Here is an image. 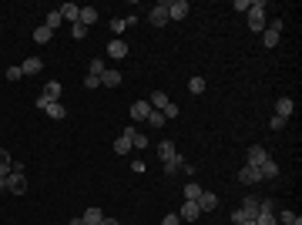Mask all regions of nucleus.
Returning <instances> with one entry per match:
<instances>
[{"label": "nucleus", "instance_id": "423d86ee", "mask_svg": "<svg viewBox=\"0 0 302 225\" xmlns=\"http://www.w3.org/2000/svg\"><path fill=\"white\" fill-rule=\"evenodd\" d=\"M188 10V0H168V20H185Z\"/></svg>", "mask_w": 302, "mask_h": 225}, {"label": "nucleus", "instance_id": "7ed1b4c3", "mask_svg": "<svg viewBox=\"0 0 302 225\" xmlns=\"http://www.w3.org/2000/svg\"><path fill=\"white\" fill-rule=\"evenodd\" d=\"M61 84H57V81H47V84H44V91H40V97H37V108L40 111H44V108L47 105H54V101H61Z\"/></svg>", "mask_w": 302, "mask_h": 225}, {"label": "nucleus", "instance_id": "bb28decb", "mask_svg": "<svg viewBox=\"0 0 302 225\" xmlns=\"http://www.w3.org/2000/svg\"><path fill=\"white\" fill-rule=\"evenodd\" d=\"M128 24H135V17H114V20H111V31L114 34H124Z\"/></svg>", "mask_w": 302, "mask_h": 225}, {"label": "nucleus", "instance_id": "412c9836", "mask_svg": "<svg viewBox=\"0 0 302 225\" xmlns=\"http://www.w3.org/2000/svg\"><path fill=\"white\" fill-rule=\"evenodd\" d=\"M81 222H84V225H101L104 222V212L101 209H88L84 215H81Z\"/></svg>", "mask_w": 302, "mask_h": 225}, {"label": "nucleus", "instance_id": "393cba45", "mask_svg": "<svg viewBox=\"0 0 302 225\" xmlns=\"http://www.w3.org/2000/svg\"><path fill=\"white\" fill-rule=\"evenodd\" d=\"M64 24V17H61V10H51L47 14V20H44V27H47V31H57V27Z\"/></svg>", "mask_w": 302, "mask_h": 225}, {"label": "nucleus", "instance_id": "4468645a", "mask_svg": "<svg viewBox=\"0 0 302 225\" xmlns=\"http://www.w3.org/2000/svg\"><path fill=\"white\" fill-rule=\"evenodd\" d=\"M121 81H124V78H121V71H114V67H108V71L101 74V88H118Z\"/></svg>", "mask_w": 302, "mask_h": 225}, {"label": "nucleus", "instance_id": "cd10ccee", "mask_svg": "<svg viewBox=\"0 0 302 225\" xmlns=\"http://www.w3.org/2000/svg\"><path fill=\"white\" fill-rule=\"evenodd\" d=\"M148 124H151V128H165L168 121H165V114H161V111H155V108H151V114H148Z\"/></svg>", "mask_w": 302, "mask_h": 225}, {"label": "nucleus", "instance_id": "f704fd0d", "mask_svg": "<svg viewBox=\"0 0 302 225\" xmlns=\"http://www.w3.org/2000/svg\"><path fill=\"white\" fill-rule=\"evenodd\" d=\"M275 222H282V225H292V222H295V212H279V215H275Z\"/></svg>", "mask_w": 302, "mask_h": 225}, {"label": "nucleus", "instance_id": "5701e85b", "mask_svg": "<svg viewBox=\"0 0 302 225\" xmlns=\"http://www.w3.org/2000/svg\"><path fill=\"white\" fill-rule=\"evenodd\" d=\"M175 141H161V145H158V158L161 161H171V158H175Z\"/></svg>", "mask_w": 302, "mask_h": 225}, {"label": "nucleus", "instance_id": "72a5a7b5", "mask_svg": "<svg viewBox=\"0 0 302 225\" xmlns=\"http://www.w3.org/2000/svg\"><path fill=\"white\" fill-rule=\"evenodd\" d=\"M161 114H165V121L178 118V105H175V101H168V108H165V111H161Z\"/></svg>", "mask_w": 302, "mask_h": 225}, {"label": "nucleus", "instance_id": "37998d69", "mask_svg": "<svg viewBox=\"0 0 302 225\" xmlns=\"http://www.w3.org/2000/svg\"><path fill=\"white\" fill-rule=\"evenodd\" d=\"M0 192H7V175H0Z\"/></svg>", "mask_w": 302, "mask_h": 225}, {"label": "nucleus", "instance_id": "20e7f679", "mask_svg": "<svg viewBox=\"0 0 302 225\" xmlns=\"http://www.w3.org/2000/svg\"><path fill=\"white\" fill-rule=\"evenodd\" d=\"M7 192L10 195H24L27 192V175L24 171H7Z\"/></svg>", "mask_w": 302, "mask_h": 225}, {"label": "nucleus", "instance_id": "c756f323", "mask_svg": "<svg viewBox=\"0 0 302 225\" xmlns=\"http://www.w3.org/2000/svg\"><path fill=\"white\" fill-rule=\"evenodd\" d=\"M262 44H265V47H275V44H279V31H272V27H269V31H262Z\"/></svg>", "mask_w": 302, "mask_h": 225}, {"label": "nucleus", "instance_id": "a18cd8bd", "mask_svg": "<svg viewBox=\"0 0 302 225\" xmlns=\"http://www.w3.org/2000/svg\"><path fill=\"white\" fill-rule=\"evenodd\" d=\"M239 225H255V222H239Z\"/></svg>", "mask_w": 302, "mask_h": 225}, {"label": "nucleus", "instance_id": "aec40b11", "mask_svg": "<svg viewBox=\"0 0 302 225\" xmlns=\"http://www.w3.org/2000/svg\"><path fill=\"white\" fill-rule=\"evenodd\" d=\"M44 114H47V118H54V121H61V118H67V108H64L61 101H54V105L44 108Z\"/></svg>", "mask_w": 302, "mask_h": 225}, {"label": "nucleus", "instance_id": "4be33fe9", "mask_svg": "<svg viewBox=\"0 0 302 225\" xmlns=\"http://www.w3.org/2000/svg\"><path fill=\"white\" fill-rule=\"evenodd\" d=\"M97 17H101V14H97V7H81V24H84V27L97 24Z\"/></svg>", "mask_w": 302, "mask_h": 225}, {"label": "nucleus", "instance_id": "0eeeda50", "mask_svg": "<svg viewBox=\"0 0 302 225\" xmlns=\"http://www.w3.org/2000/svg\"><path fill=\"white\" fill-rule=\"evenodd\" d=\"M108 57H114V61L128 57V40L124 37H111V40H108Z\"/></svg>", "mask_w": 302, "mask_h": 225}, {"label": "nucleus", "instance_id": "ea45409f", "mask_svg": "<svg viewBox=\"0 0 302 225\" xmlns=\"http://www.w3.org/2000/svg\"><path fill=\"white\" fill-rule=\"evenodd\" d=\"M161 225H182V218H178V212H171V215L161 218Z\"/></svg>", "mask_w": 302, "mask_h": 225}, {"label": "nucleus", "instance_id": "9b49d317", "mask_svg": "<svg viewBox=\"0 0 302 225\" xmlns=\"http://www.w3.org/2000/svg\"><path fill=\"white\" fill-rule=\"evenodd\" d=\"M239 182H242V185H259V182H262V175H259V168L245 165V168L239 171Z\"/></svg>", "mask_w": 302, "mask_h": 225}, {"label": "nucleus", "instance_id": "f8f14e48", "mask_svg": "<svg viewBox=\"0 0 302 225\" xmlns=\"http://www.w3.org/2000/svg\"><path fill=\"white\" fill-rule=\"evenodd\" d=\"M202 215V209H198V205H195V202H185V205H182V212H178V218H182V222H195V218H198Z\"/></svg>", "mask_w": 302, "mask_h": 225}, {"label": "nucleus", "instance_id": "6ab92c4d", "mask_svg": "<svg viewBox=\"0 0 302 225\" xmlns=\"http://www.w3.org/2000/svg\"><path fill=\"white\" fill-rule=\"evenodd\" d=\"M259 175H262V182H265V178H275V175H279V165H275L272 158H265L262 165H259Z\"/></svg>", "mask_w": 302, "mask_h": 225}, {"label": "nucleus", "instance_id": "f3484780", "mask_svg": "<svg viewBox=\"0 0 302 225\" xmlns=\"http://www.w3.org/2000/svg\"><path fill=\"white\" fill-rule=\"evenodd\" d=\"M195 205H198L202 212H215V205H218V198H215L212 192H202V195H198V202H195Z\"/></svg>", "mask_w": 302, "mask_h": 225}, {"label": "nucleus", "instance_id": "79ce46f5", "mask_svg": "<svg viewBox=\"0 0 302 225\" xmlns=\"http://www.w3.org/2000/svg\"><path fill=\"white\" fill-rule=\"evenodd\" d=\"M101 225H121V222H118V218H108V215H104V222H101Z\"/></svg>", "mask_w": 302, "mask_h": 225}, {"label": "nucleus", "instance_id": "58836bf2", "mask_svg": "<svg viewBox=\"0 0 302 225\" xmlns=\"http://www.w3.org/2000/svg\"><path fill=\"white\" fill-rule=\"evenodd\" d=\"M20 78H24V74H20V64H17V67H7V81H20Z\"/></svg>", "mask_w": 302, "mask_h": 225}, {"label": "nucleus", "instance_id": "ddd939ff", "mask_svg": "<svg viewBox=\"0 0 302 225\" xmlns=\"http://www.w3.org/2000/svg\"><path fill=\"white\" fill-rule=\"evenodd\" d=\"M44 71V61L40 57H27L24 64H20V74H27V78H34V74H40Z\"/></svg>", "mask_w": 302, "mask_h": 225}, {"label": "nucleus", "instance_id": "a19ab883", "mask_svg": "<svg viewBox=\"0 0 302 225\" xmlns=\"http://www.w3.org/2000/svg\"><path fill=\"white\" fill-rule=\"evenodd\" d=\"M248 4H252V0H235V10H242V14H248Z\"/></svg>", "mask_w": 302, "mask_h": 225}, {"label": "nucleus", "instance_id": "1a4fd4ad", "mask_svg": "<svg viewBox=\"0 0 302 225\" xmlns=\"http://www.w3.org/2000/svg\"><path fill=\"white\" fill-rule=\"evenodd\" d=\"M185 165H188V158H182V155H175L171 161H161V171H165V175H178V171H182Z\"/></svg>", "mask_w": 302, "mask_h": 225}, {"label": "nucleus", "instance_id": "e433bc0d", "mask_svg": "<svg viewBox=\"0 0 302 225\" xmlns=\"http://www.w3.org/2000/svg\"><path fill=\"white\" fill-rule=\"evenodd\" d=\"M269 128H272V131H282V128H286V118H279V114H275V118L269 121Z\"/></svg>", "mask_w": 302, "mask_h": 225}, {"label": "nucleus", "instance_id": "c03bdc74", "mask_svg": "<svg viewBox=\"0 0 302 225\" xmlns=\"http://www.w3.org/2000/svg\"><path fill=\"white\" fill-rule=\"evenodd\" d=\"M67 225H84V222H81V218H71V222H67Z\"/></svg>", "mask_w": 302, "mask_h": 225}, {"label": "nucleus", "instance_id": "f257e3e1", "mask_svg": "<svg viewBox=\"0 0 302 225\" xmlns=\"http://www.w3.org/2000/svg\"><path fill=\"white\" fill-rule=\"evenodd\" d=\"M248 31H255V34L265 31V4L262 0H252V4H248Z\"/></svg>", "mask_w": 302, "mask_h": 225}, {"label": "nucleus", "instance_id": "9d476101", "mask_svg": "<svg viewBox=\"0 0 302 225\" xmlns=\"http://www.w3.org/2000/svg\"><path fill=\"white\" fill-rule=\"evenodd\" d=\"M292 111H295V101H292V97H279V101H275V114H279V118H292Z\"/></svg>", "mask_w": 302, "mask_h": 225}, {"label": "nucleus", "instance_id": "dca6fc26", "mask_svg": "<svg viewBox=\"0 0 302 225\" xmlns=\"http://www.w3.org/2000/svg\"><path fill=\"white\" fill-rule=\"evenodd\" d=\"M148 114H151L148 101H135V105H131V118H135V121H148Z\"/></svg>", "mask_w": 302, "mask_h": 225}, {"label": "nucleus", "instance_id": "4c0bfd02", "mask_svg": "<svg viewBox=\"0 0 302 225\" xmlns=\"http://www.w3.org/2000/svg\"><path fill=\"white\" fill-rule=\"evenodd\" d=\"M84 88H88V91L101 88V78H91V74H88V78H84Z\"/></svg>", "mask_w": 302, "mask_h": 225}, {"label": "nucleus", "instance_id": "473e14b6", "mask_svg": "<svg viewBox=\"0 0 302 225\" xmlns=\"http://www.w3.org/2000/svg\"><path fill=\"white\" fill-rule=\"evenodd\" d=\"M10 165H14V158H10V155L4 152V148H0V175H7V171H10Z\"/></svg>", "mask_w": 302, "mask_h": 225}, {"label": "nucleus", "instance_id": "f03ea898", "mask_svg": "<svg viewBox=\"0 0 302 225\" xmlns=\"http://www.w3.org/2000/svg\"><path fill=\"white\" fill-rule=\"evenodd\" d=\"M255 215H259V198L252 195V198L242 202V209L232 212V222H235V225H239V222H255Z\"/></svg>", "mask_w": 302, "mask_h": 225}, {"label": "nucleus", "instance_id": "6e6552de", "mask_svg": "<svg viewBox=\"0 0 302 225\" xmlns=\"http://www.w3.org/2000/svg\"><path fill=\"white\" fill-rule=\"evenodd\" d=\"M265 158H272V155L265 152L262 145H252V148H248V161H245V165H252V168H259V165H262Z\"/></svg>", "mask_w": 302, "mask_h": 225}, {"label": "nucleus", "instance_id": "39448f33", "mask_svg": "<svg viewBox=\"0 0 302 225\" xmlns=\"http://www.w3.org/2000/svg\"><path fill=\"white\" fill-rule=\"evenodd\" d=\"M148 20H151V27H165V24H168V0H161V4H155V7H151Z\"/></svg>", "mask_w": 302, "mask_h": 225}, {"label": "nucleus", "instance_id": "c85d7f7f", "mask_svg": "<svg viewBox=\"0 0 302 225\" xmlns=\"http://www.w3.org/2000/svg\"><path fill=\"white\" fill-rule=\"evenodd\" d=\"M114 152H118V155H128V152H131V138H128V135H121L118 141H114Z\"/></svg>", "mask_w": 302, "mask_h": 225}, {"label": "nucleus", "instance_id": "a878e982", "mask_svg": "<svg viewBox=\"0 0 302 225\" xmlns=\"http://www.w3.org/2000/svg\"><path fill=\"white\" fill-rule=\"evenodd\" d=\"M104 71H108V64H104L101 57H94V61H91V64H88V74H91V78H101Z\"/></svg>", "mask_w": 302, "mask_h": 225}, {"label": "nucleus", "instance_id": "7c9ffc66", "mask_svg": "<svg viewBox=\"0 0 302 225\" xmlns=\"http://www.w3.org/2000/svg\"><path fill=\"white\" fill-rule=\"evenodd\" d=\"M188 91H191V94H205V78H191L188 81Z\"/></svg>", "mask_w": 302, "mask_h": 225}, {"label": "nucleus", "instance_id": "c9c22d12", "mask_svg": "<svg viewBox=\"0 0 302 225\" xmlns=\"http://www.w3.org/2000/svg\"><path fill=\"white\" fill-rule=\"evenodd\" d=\"M71 34H74L78 40H84V37H88V27H84V24H74V27H71Z\"/></svg>", "mask_w": 302, "mask_h": 225}, {"label": "nucleus", "instance_id": "2f4dec72", "mask_svg": "<svg viewBox=\"0 0 302 225\" xmlns=\"http://www.w3.org/2000/svg\"><path fill=\"white\" fill-rule=\"evenodd\" d=\"M51 37H54V31H47V27H37V31H34V40H37V44H47Z\"/></svg>", "mask_w": 302, "mask_h": 225}, {"label": "nucleus", "instance_id": "a211bd4d", "mask_svg": "<svg viewBox=\"0 0 302 225\" xmlns=\"http://www.w3.org/2000/svg\"><path fill=\"white\" fill-rule=\"evenodd\" d=\"M148 105L155 108V111H165V108H168V94H165V91H151Z\"/></svg>", "mask_w": 302, "mask_h": 225}, {"label": "nucleus", "instance_id": "b1692460", "mask_svg": "<svg viewBox=\"0 0 302 225\" xmlns=\"http://www.w3.org/2000/svg\"><path fill=\"white\" fill-rule=\"evenodd\" d=\"M202 192H205V188H202L198 182H188V185H185V202H198Z\"/></svg>", "mask_w": 302, "mask_h": 225}, {"label": "nucleus", "instance_id": "2eb2a0df", "mask_svg": "<svg viewBox=\"0 0 302 225\" xmlns=\"http://www.w3.org/2000/svg\"><path fill=\"white\" fill-rule=\"evenodd\" d=\"M61 17H64V20H71V27L81 24V7H78V4H64V7H61Z\"/></svg>", "mask_w": 302, "mask_h": 225}]
</instances>
